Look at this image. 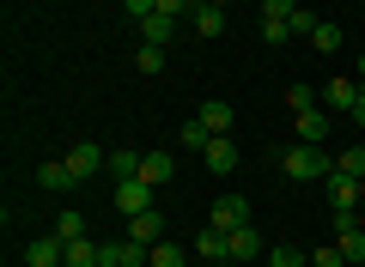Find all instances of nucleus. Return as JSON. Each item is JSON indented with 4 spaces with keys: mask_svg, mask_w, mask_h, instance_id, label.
Returning <instances> with one entry per match:
<instances>
[{
    "mask_svg": "<svg viewBox=\"0 0 365 267\" xmlns=\"http://www.w3.org/2000/svg\"><path fill=\"white\" fill-rule=\"evenodd\" d=\"M299 134H304V146H317L329 134V115H323V103L317 110H299Z\"/></svg>",
    "mask_w": 365,
    "mask_h": 267,
    "instance_id": "412c9836",
    "label": "nucleus"
},
{
    "mask_svg": "<svg viewBox=\"0 0 365 267\" xmlns=\"http://www.w3.org/2000/svg\"><path fill=\"white\" fill-rule=\"evenodd\" d=\"M359 6H365V0H359Z\"/></svg>",
    "mask_w": 365,
    "mask_h": 267,
    "instance_id": "79ce46f5",
    "label": "nucleus"
},
{
    "mask_svg": "<svg viewBox=\"0 0 365 267\" xmlns=\"http://www.w3.org/2000/svg\"><path fill=\"white\" fill-rule=\"evenodd\" d=\"M359 225H365V206H359Z\"/></svg>",
    "mask_w": 365,
    "mask_h": 267,
    "instance_id": "58836bf2",
    "label": "nucleus"
},
{
    "mask_svg": "<svg viewBox=\"0 0 365 267\" xmlns=\"http://www.w3.org/2000/svg\"><path fill=\"white\" fill-rule=\"evenodd\" d=\"M287 25H292V37H317V25H323V19H317L311 6H299V13H292Z\"/></svg>",
    "mask_w": 365,
    "mask_h": 267,
    "instance_id": "bb28decb",
    "label": "nucleus"
},
{
    "mask_svg": "<svg viewBox=\"0 0 365 267\" xmlns=\"http://www.w3.org/2000/svg\"><path fill=\"white\" fill-rule=\"evenodd\" d=\"M55 237H67V243H73V237H86V213H73V206H67V213H61V225H55Z\"/></svg>",
    "mask_w": 365,
    "mask_h": 267,
    "instance_id": "c85d7f7f",
    "label": "nucleus"
},
{
    "mask_svg": "<svg viewBox=\"0 0 365 267\" xmlns=\"http://www.w3.org/2000/svg\"><path fill=\"white\" fill-rule=\"evenodd\" d=\"M225 237H232V261H256V255H262L256 225H244V231H225Z\"/></svg>",
    "mask_w": 365,
    "mask_h": 267,
    "instance_id": "a211bd4d",
    "label": "nucleus"
},
{
    "mask_svg": "<svg viewBox=\"0 0 365 267\" xmlns=\"http://www.w3.org/2000/svg\"><path fill=\"white\" fill-rule=\"evenodd\" d=\"M128 237H134V243H146V249L165 237V219H158V206H146V213H134V219H128Z\"/></svg>",
    "mask_w": 365,
    "mask_h": 267,
    "instance_id": "f8f14e48",
    "label": "nucleus"
},
{
    "mask_svg": "<svg viewBox=\"0 0 365 267\" xmlns=\"http://www.w3.org/2000/svg\"><path fill=\"white\" fill-rule=\"evenodd\" d=\"M335 170H347V177H365V146H347V152L335 158Z\"/></svg>",
    "mask_w": 365,
    "mask_h": 267,
    "instance_id": "c756f323",
    "label": "nucleus"
},
{
    "mask_svg": "<svg viewBox=\"0 0 365 267\" xmlns=\"http://www.w3.org/2000/svg\"><path fill=\"white\" fill-rule=\"evenodd\" d=\"M116 206L122 213H146V206H153V182H140V177H128V182H116Z\"/></svg>",
    "mask_w": 365,
    "mask_h": 267,
    "instance_id": "1a4fd4ad",
    "label": "nucleus"
},
{
    "mask_svg": "<svg viewBox=\"0 0 365 267\" xmlns=\"http://www.w3.org/2000/svg\"><path fill=\"white\" fill-rule=\"evenodd\" d=\"M201 0H158V13H170V19H182V13H195Z\"/></svg>",
    "mask_w": 365,
    "mask_h": 267,
    "instance_id": "f704fd0d",
    "label": "nucleus"
},
{
    "mask_svg": "<svg viewBox=\"0 0 365 267\" xmlns=\"http://www.w3.org/2000/svg\"><path fill=\"white\" fill-rule=\"evenodd\" d=\"M146 267H189V255H182L177 243H165V237H158V243H153V255H146Z\"/></svg>",
    "mask_w": 365,
    "mask_h": 267,
    "instance_id": "5701e85b",
    "label": "nucleus"
},
{
    "mask_svg": "<svg viewBox=\"0 0 365 267\" xmlns=\"http://www.w3.org/2000/svg\"><path fill=\"white\" fill-rule=\"evenodd\" d=\"M359 91H365V79H329V85H323V110H341V115H353Z\"/></svg>",
    "mask_w": 365,
    "mask_h": 267,
    "instance_id": "0eeeda50",
    "label": "nucleus"
},
{
    "mask_svg": "<svg viewBox=\"0 0 365 267\" xmlns=\"http://www.w3.org/2000/svg\"><path fill=\"white\" fill-rule=\"evenodd\" d=\"M170 177H177V158L170 152H140V182L158 189V182H170Z\"/></svg>",
    "mask_w": 365,
    "mask_h": 267,
    "instance_id": "ddd939ff",
    "label": "nucleus"
},
{
    "mask_svg": "<svg viewBox=\"0 0 365 267\" xmlns=\"http://www.w3.org/2000/svg\"><path fill=\"white\" fill-rule=\"evenodd\" d=\"M323 189H329V206H335V213H359V206H365L359 177H347V170H329V177H323Z\"/></svg>",
    "mask_w": 365,
    "mask_h": 267,
    "instance_id": "f03ea898",
    "label": "nucleus"
},
{
    "mask_svg": "<svg viewBox=\"0 0 365 267\" xmlns=\"http://www.w3.org/2000/svg\"><path fill=\"white\" fill-rule=\"evenodd\" d=\"M287 103H292V115H299V110H317V103H323V91H317V85H292Z\"/></svg>",
    "mask_w": 365,
    "mask_h": 267,
    "instance_id": "a878e982",
    "label": "nucleus"
},
{
    "mask_svg": "<svg viewBox=\"0 0 365 267\" xmlns=\"http://www.w3.org/2000/svg\"><path fill=\"white\" fill-rule=\"evenodd\" d=\"M98 261H104V243L73 237V243H67V261H61V267H98Z\"/></svg>",
    "mask_w": 365,
    "mask_h": 267,
    "instance_id": "dca6fc26",
    "label": "nucleus"
},
{
    "mask_svg": "<svg viewBox=\"0 0 365 267\" xmlns=\"http://www.w3.org/2000/svg\"><path fill=\"white\" fill-rule=\"evenodd\" d=\"M201 158H207V170H213V177H232V170H237V146L225 140V134H213Z\"/></svg>",
    "mask_w": 365,
    "mask_h": 267,
    "instance_id": "9d476101",
    "label": "nucleus"
},
{
    "mask_svg": "<svg viewBox=\"0 0 365 267\" xmlns=\"http://www.w3.org/2000/svg\"><path fill=\"white\" fill-rule=\"evenodd\" d=\"M353 127H365V91H359V103H353Z\"/></svg>",
    "mask_w": 365,
    "mask_h": 267,
    "instance_id": "c9c22d12",
    "label": "nucleus"
},
{
    "mask_svg": "<svg viewBox=\"0 0 365 267\" xmlns=\"http://www.w3.org/2000/svg\"><path fill=\"white\" fill-rule=\"evenodd\" d=\"M268 267H311V261H304V249H287L280 243V249H268Z\"/></svg>",
    "mask_w": 365,
    "mask_h": 267,
    "instance_id": "7c9ffc66",
    "label": "nucleus"
},
{
    "mask_svg": "<svg viewBox=\"0 0 365 267\" xmlns=\"http://www.w3.org/2000/svg\"><path fill=\"white\" fill-rule=\"evenodd\" d=\"M134 67H140V73H165V49H158V43H140Z\"/></svg>",
    "mask_w": 365,
    "mask_h": 267,
    "instance_id": "393cba45",
    "label": "nucleus"
},
{
    "mask_svg": "<svg viewBox=\"0 0 365 267\" xmlns=\"http://www.w3.org/2000/svg\"><path fill=\"white\" fill-rule=\"evenodd\" d=\"M359 79H365V49H359Z\"/></svg>",
    "mask_w": 365,
    "mask_h": 267,
    "instance_id": "e433bc0d",
    "label": "nucleus"
},
{
    "mask_svg": "<svg viewBox=\"0 0 365 267\" xmlns=\"http://www.w3.org/2000/svg\"><path fill=\"white\" fill-rule=\"evenodd\" d=\"M67 170H73L79 182H91L98 170H104V152H98L91 140H73V146H67Z\"/></svg>",
    "mask_w": 365,
    "mask_h": 267,
    "instance_id": "423d86ee",
    "label": "nucleus"
},
{
    "mask_svg": "<svg viewBox=\"0 0 365 267\" xmlns=\"http://www.w3.org/2000/svg\"><path fill=\"white\" fill-rule=\"evenodd\" d=\"M287 37H292V25H287V19L262 13V43H287Z\"/></svg>",
    "mask_w": 365,
    "mask_h": 267,
    "instance_id": "cd10ccee",
    "label": "nucleus"
},
{
    "mask_svg": "<svg viewBox=\"0 0 365 267\" xmlns=\"http://www.w3.org/2000/svg\"><path fill=\"white\" fill-rule=\"evenodd\" d=\"M311 43H317V49H323V55H335L341 43H347V31H341V25H329V19H323V25H317V37H311Z\"/></svg>",
    "mask_w": 365,
    "mask_h": 267,
    "instance_id": "b1692460",
    "label": "nucleus"
},
{
    "mask_svg": "<svg viewBox=\"0 0 365 267\" xmlns=\"http://www.w3.org/2000/svg\"><path fill=\"white\" fill-rule=\"evenodd\" d=\"M207 225H213V231H244V225H250V201H244V194H220L213 213H207Z\"/></svg>",
    "mask_w": 365,
    "mask_h": 267,
    "instance_id": "7ed1b4c3",
    "label": "nucleus"
},
{
    "mask_svg": "<svg viewBox=\"0 0 365 267\" xmlns=\"http://www.w3.org/2000/svg\"><path fill=\"white\" fill-rule=\"evenodd\" d=\"M299 6H304V0H262V13H274V19H292Z\"/></svg>",
    "mask_w": 365,
    "mask_h": 267,
    "instance_id": "72a5a7b5",
    "label": "nucleus"
},
{
    "mask_svg": "<svg viewBox=\"0 0 365 267\" xmlns=\"http://www.w3.org/2000/svg\"><path fill=\"white\" fill-rule=\"evenodd\" d=\"M37 182H43V189H55V194H67V189H79V177H73V170H67V158H49V164L37 170Z\"/></svg>",
    "mask_w": 365,
    "mask_h": 267,
    "instance_id": "2eb2a0df",
    "label": "nucleus"
},
{
    "mask_svg": "<svg viewBox=\"0 0 365 267\" xmlns=\"http://www.w3.org/2000/svg\"><path fill=\"white\" fill-rule=\"evenodd\" d=\"M335 243H341V255H347V267L365 261V225H359V213H335Z\"/></svg>",
    "mask_w": 365,
    "mask_h": 267,
    "instance_id": "20e7f679",
    "label": "nucleus"
},
{
    "mask_svg": "<svg viewBox=\"0 0 365 267\" xmlns=\"http://www.w3.org/2000/svg\"><path fill=\"white\" fill-rule=\"evenodd\" d=\"M311 267H347V255H341V243H329V249H311Z\"/></svg>",
    "mask_w": 365,
    "mask_h": 267,
    "instance_id": "2f4dec72",
    "label": "nucleus"
},
{
    "mask_svg": "<svg viewBox=\"0 0 365 267\" xmlns=\"http://www.w3.org/2000/svg\"><path fill=\"white\" fill-rule=\"evenodd\" d=\"M189 19H195V37H225V6L220 0H201Z\"/></svg>",
    "mask_w": 365,
    "mask_h": 267,
    "instance_id": "9b49d317",
    "label": "nucleus"
},
{
    "mask_svg": "<svg viewBox=\"0 0 365 267\" xmlns=\"http://www.w3.org/2000/svg\"><path fill=\"white\" fill-rule=\"evenodd\" d=\"M61 261H67V237H55V231L25 243V267H61Z\"/></svg>",
    "mask_w": 365,
    "mask_h": 267,
    "instance_id": "39448f33",
    "label": "nucleus"
},
{
    "mask_svg": "<svg viewBox=\"0 0 365 267\" xmlns=\"http://www.w3.org/2000/svg\"><path fill=\"white\" fill-rule=\"evenodd\" d=\"M280 170H287L292 182H323L329 170H335V158H323L317 146H287V152H280Z\"/></svg>",
    "mask_w": 365,
    "mask_h": 267,
    "instance_id": "f257e3e1",
    "label": "nucleus"
},
{
    "mask_svg": "<svg viewBox=\"0 0 365 267\" xmlns=\"http://www.w3.org/2000/svg\"><path fill=\"white\" fill-rule=\"evenodd\" d=\"M122 13L140 25V19H153V13H158V0H122Z\"/></svg>",
    "mask_w": 365,
    "mask_h": 267,
    "instance_id": "473e14b6",
    "label": "nucleus"
},
{
    "mask_svg": "<svg viewBox=\"0 0 365 267\" xmlns=\"http://www.w3.org/2000/svg\"><path fill=\"white\" fill-rule=\"evenodd\" d=\"M146 255H153V249H146V243H134L128 231L104 243V261H116V267H146Z\"/></svg>",
    "mask_w": 365,
    "mask_h": 267,
    "instance_id": "6e6552de",
    "label": "nucleus"
},
{
    "mask_svg": "<svg viewBox=\"0 0 365 267\" xmlns=\"http://www.w3.org/2000/svg\"><path fill=\"white\" fill-rule=\"evenodd\" d=\"M359 189H365V177H359Z\"/></svg>",
    "mask_w": 365,
    "mask_h": 267,
    "instance_id": "ea45409f",
    "label": "nucleus"
},
{
    "mask_svg": "<svg viewBox=\"0 0 365 267\" xmlns=\"http://www.w3.org/2000/svg\"><path fill=\"white\" fill-rule=\"evenodd\" d=\"M98 267H116V261H98Z\"/></svg>",
    "mask_w": 365,
    "mask_h": 267,
    "instance_id": "4c0bfd02",
    "label": "nucleus"
},
{
    "mask_svg": "<svg viewBox=\"0 0 365 267\" xmlns=\"http://www.w3.org/2000/svg\"><path fill=\"white\" fill-rule=\"evenodd\" d=\"M207 140H213V134H207V122H201V115H189V122L177 127V146H189V152H207Z\"/></svg>",
    "mask_w": 365,
    "mask_h": 267,
    "instance_id": "6ab92c4d",
    "label": "nucleus"
},
{
    "mask_svg": "<svg viewBox=\"0 0 365 267\" xmlns=\"http://www.w3.org/2000/svg\"><path fill=\"white\" fill-rule=\"evenodd\" d=\"M110 177H116V182L140 177V152H128V146H116V152H110Z\"/></svg>",
    "mask_w": 365,
    "mask_h": 267,
    "instance_id": "4be33fe9",
    "label": "nucleus"
},
{
    "mask_svg": "<svg viewBox=\"0 0 365 267\" xmlns=\"http://www.w3.org/2000/svg\"><path fill=\"white\" fill-rule=\"evenodd\" d=\"M201 122H207V134H232V122H237V115H232V103H220V98H213V103H201Z\"/></svg>",
    "mask_w": 365,
    "mask_h": 267,
    "instance_id": "aec40b11",
    "label": "nucleus"
},
{
    "mask_svg": "<svg viewBox=\"0 0 365 267\" xmlns=\"http://www.w3.org/2000/svg\"><path fill=\"white\" fill-rule=\"evenodd\" d=\"M140 37H146V43H158V49H165V43L177 37V19H170V13H153V19H140Z\"/></svg>",
    "mask_w": 365,
    "mask_h": 267,
    "instance_id": "f3484780",
    "label": "nucleus"
},
{
    "mask_svg": "<svg viewBox=\"0 0 365 267\" xmlns=\"http://www.w3.org/2000/svg\"><path fill=\"white\" fill-rule=\"evenodd\" d=\"M220 6H225V0H220Z\"/></svg>",
    "mask_w": 365,
    "mask_h": 267,
    "instance_id": "37998d69",
    "label": "nucleus"
},
{
    "mask_svg": "<svg viewBox=\"0 0 365 267\" xmlns=\"http://www.w3.org/2000/svg\"><path fill=\"white\" fill-rule=\"evenodd\" d=\"M359 19H365V6H359Z\"/></svg>",
    "mask_w": 365,
    "mask_h": 267,
    "instance_id": "a19ab883",
    "label": "nucleus"
},
{
    "mask_svg": "<svg viewBox=\"0 0 365 267\" xmlns=\"http://www.w3.org/2000/svg\"><path fill=\"white\" fill-rule=\"evenodd\" d=\"M195 255H201V261H232V237H225V231H201V237H195Z\"/></svg>",
    "mask_w": 365,
    "mask_h": 267,
    "instance_id": "4468645a",
    "label": "nucleus"
}]
</instances>
